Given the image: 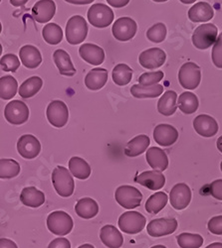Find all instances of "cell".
<instances>
[{
	"label": "cell",
	"instance_id": "obj_1",
	"mask_svg": "<svg viewBox=\"0 0 222 248\" xmlns=\"http://www.w3.org/2000/svg\"><path fill=\"white\" fill-rule=\"evenodd\" d=\"M52 184L56 193L63 198H69L74 193V179L70 171L63 166H57L53 170Z\"/></svg>",
	"mask_w": 222,
	"mask_h": 248
},
{
	"label": "cell",
	"instance_id": "obj_2",
	"mask_svg": "<svg viewBox=\"0 0 222 248\" xmlns=\"http://www.w3.org/2000/svg\"><path fill=\"white\" fill-rule=\"evenodd\" d=\"M88 35V24L80 15L72 16L66 25V39L71 45H78L85 41Z\"/></svg>",
	"mask_w": 222,
	"mask_h": 248
},
{
	"label": "cell",
	"instance_id": "obj_3",
	"mask_svg": "<svg viewBox=\"0 0 222 248\" xmlns=\"http://www.w3.org/2000/svg\"><path fill=\"white\" fill-rule=\"evenodd\" d=\"M46 222L50 232L59 236L69 234L74 226L71 216L63 211H56L51 213L48 216Z\"/></svg>",
	"mask_w": 222,
	"mask_h": 248
},
{
	"label": "cell",
	"instance_id": "obj_4",
	"mask_svg": "<svg viewBox=\"0 0 222 248\" xmlns=\"http://www.w3.org/2000/svg\"><path fill=\"white\" fill-rule=\"evenodd\" d=\"M115 199L117 202L120 206H123L124 209L133 210L140 205L143 200V194L133 186L124 185L116 190Z\"/></svg>",
	"mask_w": 222,
	"mask_h": 248
},
{
	"label": "cell",
	"instance_id": "obj_5",
	"mask_svg": "<svg viewBox=\"0 0 222 248\" xmlns=\"http://www.w3.org/2000/svg\"><path fill=\"white\" fill-rule=\"evenodd\" d=\"M118 224L120 230L123 232L128 234H137L145 229L147 219L140 213L130 211L120 217Z\"/></svg>",
	"mask_w": 222,
	"mask_h": 248
},
{
	"label": "cell",
	"instance_id": "obj_6",
	"mask_svg": "<svg viewBox=\"0 0 222 248\" xmlns=\"http://www.w3.org/2000/svg\"><path fill=\"white\" fill-rule=\"evenodd\" d=\"M217 32V27L212 23L200 25L193 32L192 44L198 50H206L215 43Z\"/></svg>",
	"mask_w": 222,
	"mask_h": 248
},
{
	"label": "cell",
	"instance_id": "obj_7",
	"mask_svg": "<svg viewBox=\"0 0 222 248\" xmlns=\"http://www.w3.org/2000/svg\"><path fill=\"white\" fill-rule=\"evenodd\" d=\"M88 21L96 28H106L110 26L114 20L113 10L106 4H93L87 13Z\"/></svg>",
	"mask_w": 222,
	"mask_h": 248
},
{
	"label": "cell",
	"instance_id": "obj_8",
	"mask_svg": "<svg viewBox=\"0 0 222 248\" xmlns=\"http://www.w3.org/2000/svg\"><path fill=\"white\" fill-rule=\"evenodd\" d=\"M201 80V72L199 66L192 62L181 66L178 72V81L180 86L186 90H195Z\"/></svg>",
	"mask_w": 222,
	"mask_h": 248
},
{
	"label": "cell",
	"instance_id": "obj_9",
	"mask_svg": "<svg viewBox=\"0 0 222 248\" xmlns=\"http://www.w3.org/2000/svg\"><path fill=\"white\" fill-rule=\"evenodd\" d=\"M46 116L54 127H64L69 119V110L66 103L62 100L51 101L46 109Z\"/></svg>",
	"mask_w": 222,
	"mask_h": 248
},
{
	"label": "cell",
	"instance_id": "obj_10",
	"mask_svg": "<svg viewBox=\"0 0 222 248\" xmlns=\"http://www.w3.org/2000/svg\"><path fill=\"white\" fill-rule=\"evenodd\" d=\"M4 117L13 125H21L29 118V108L21 100H12L5 107Z\"/></svg>",
	"mask_w": 222,
	"mask_h": 248
},
{
	"label": "cell",
	"instance_id": "obj_11",
	"mask_svg": "<svg viewBox=\"0 0 222 248\" xmlns=\"http://www.w3.org/2000/svg\"><path fill=\"white\" fill-rule=\"evenodd\" d=\"M137 30V26L135 20L130 17H122L116 20L113 25L112 32L114 37L120 42H127L132 40Z\"/></svg>",
	"mask_w": 222,
	"mask_h": 248
},
{
	"label": "cell",
	"instance_id": "obj_12",
	"mask_svg": "<svg viewBox=\"0 0 222 248\" xmlns=\"http://www.w3.org/2000/svg\"><path fill=\"white\" fill-rule=\"evenodd\" d=\"M177 220L173 217L156 218L149 222L147 232L152 237H161L173 233L177 229Z\"/></svg>",
	"mask_w": 222,
	"mask_h": 248
},
{
	"label": "cell",
	"instance_id": "obj_13",
	"mask_svg": "<svg viewBox=\"0 0 222 248\" xmlns=\"http://www.w3.org/2000/svg\"><path fill=\"white\" fill-rule=\"evenodd\" d=\"M191 201V190L185 183L174 185L170 194V202L173 209L183 211L187 209Z\"/></svg>",
	"mask_w": 222,
	"mask_h": 248
},
{
	"label": "cell",
	"instance_id": "obj_14",
	"mask_svg": "<svg viewBox=\"0 0 222 248\" xmlns=\"http://www.w3.org/2000/svg\"><path fill=\"white\" fill-rule=\"evenodd\" d=\"M17 151L24 159L31 160L39 155L41 151V144L34 135L24 134L17 141Z\"/></svg>",
	"mask_w": 222,
	"mask_h": 248
},
{
	"label": "cell",
	"instance_id": "obj_15",
	"mask_svg": "<svg viewBox=\"0 0 222 248\" xmlns=\"http://www.w3.org/2000/svg\"><path fill=\"white\" fill-rule=\"evenodd\" d=\"M167 55L164 50L159 48H151L149 50L140 53L138 57V62L140 66L145 69L154 70L159 68L166 63Z\"/></svg>",
	"mask_w": 222,
	"mask_h": 248
},
{
	"label": "cell",
	"instance_id": "obj_16",
	"mask_svg": "<svg viewBox=\"0 0 222 248\" xmlns=\"http://www.w3.org/2000/svg\"><path fill=\"white\" fill-rule=\"evenodd\" d=\"M154 139L160 146L169 147L178 139V131L171 124H158L154 129Z\"/></svg>",
	"mask_w": 222,
	"mask_h": 248
},
{
	"label": "cell",
	"instance_id": "obj_17",
	"mask_svg": "<svg viewBox=\"0 0 222 248\" xmlns=\"http://www.w3.org/2000/svg\"><path fill=\"white\" fill-rule=\"evenodd\" d=\"M136 183L144 186L145 188L152 190V191H157L164 187L166 184V177L164 174L159 171H146L135 179Z\"/></svg>",
	"mask_w": 222,
	"mask_h": 248
},
{
	"label": "cell",
	"instance_id": "obj_18",
	"mask_svg": "<svg viewBox=\"0 0 222 248\" xmlns=\"http://www.w3.org/2000/svg\"><path fill=\"white\" fill-rule=\"evenodd\" d=\"M56 13V4L53 0H39L32 8V15L38 23H47Z\"/></svg>",
	"mask_w": 222,
	"mask_h": 248
},
{
	"label": "cell",
	"instance_id": "obj_19",
	"mask_svg": "<svg viewBox=\"0 0 222 248\" xmlns=\"http://www.w3.org/2000/svg\"><path fill=\"white\" fill-rule=\"evenodd\" d=\"M193 127L197 134L203 137H212L218 132L216 120L207 114H200L193 120Z\"/></svg>",
	"mask_w": 222,
	"mask_h": 248
},
{
	"label": "cell",
	"instance_id": "obj_20",
	"mask_svg": "<svg viewBox=\"0 0 222 248\" xmlns=\"http://www.w3.org/2000/svg\"><path fill=\"white\" fill-rule=\"evenodd\" d=\"M79 54L85 62L93 66H100L105 61L104 50L95 44H83L79 49Z\"/></svg>",
	"mask_w": 222,
	"mask_h": 248
},
{
	"label": "cell",
	"instance_id": "obj_21",
	"mask_svg": "<svg viewBox=\"0 0 222 248\" xmlns=\"http://www.w3.org/2000/svg\"><path fill=\"white\" fill-rule=\"evenodd\" d=\"M100 238L108 248H120L124 244L123 234L112 224H107L101 229Z\"/></svg>",
	"mask_w": 222,
	"mask_h": 248
},
{
	"label": "cell",
	"instance_id": "obj_22",
	"mask_svg": "<svg viewBox=\"0 0 222 248\" xmlns=\"http://www.w3.org/2000/svg\"><path fill=\"white\" fill-rule=\"evenodd\" d=\"M148 164L154 171L164 172L169 167V158L166 152L158 147H151L146 153Z\"/></svg>",
	"mask_w": 222,
	"mask_h": 248
},
{
	"label": "cell",
	"instance_id": "obj_23",
	"mask_svg": "<svg viewBox=\"0 0 222 248\" xmlns=\"http://www.w3.org/2000/svg\"><path fill=\"white\" fill-rule=\"evenodd\" d=\"M19 57L27 69H36L42 63L41 53L32 45H25L20 49Z\"/></svg>",
	"mask_w": 222,
	"mask_h": 248
},
{
	"label": "cell",
	"instance_id": "obj_24",
	"mask_svg": "<svg viewBox=\"0 0 222 248\" xmlns=\"http://www.w3.org/2000/svg\"><path fill=\"white\" fill-rule=\"evenodd\" d=\"M53 59L55 65L59 70V73L62 76L73 77L76 74L77 71L72 63L70 55L66 51L62 49L56 50L53 54Z\"/></svg>",
	"mask_w": 222,
	"mask_h": 248
},
{
	"label": "cell",
	"instance_id": "obj_25",
	"mask_svg": "<svg viewBox=\"0 0 222 248\" xmlns=\"http://www.w3.org/2000/svg\"><path fill=\"white\" fill-rule=\"evenodd\" d=\"M108 71L103 68H95L91 70L86 78L85 85L90 91H99L107 84Z\"/></svg>",
	"mask_w": 222,
	"mask_h": 248
},
{
	"label": "cell",
	"instance_id": "obj_26",
	"mask_svg": "<svg viewBox=\"0 0 222 248\" xmlns=\"http://www.w3.org/2000/svg\"><path fill=\"white\" fill-rule=\"evenodd\" d=\"M214 16V10L207 2L195 3L188 10V18L192 22H207Z\"/></svg>",
	"mask_w": 222,
	"mask_h": 248
},
{
	"label": "cell",
	"instance_id": "obj_27",
	"mask_svg": "<svg viewBox=\"0 0 222 248\" xmlns=\"http://www.w3.org/2000/svg\"><path fill=\"white\" fill-rule=\"evenodd\" d=\"M20 201L29 208L37 209L45 202V195L35 187H27L24 188L20 194Z\"/></svg>",
	"mask_w": 222,
	"mask_h": 248
},
{
	"label": "cell",
	"instance_id": "obj_28",
	"mask_svg": "<svg viewBox=\"0 0 222 248\" xmlns=\"http://www.w3.org/2000/svg\"><path fill=\"white\" fill-rule=\"evenodd\" d=\"M75 212L80 217L90 219L98 215L99 204L91 198H83L77 202L75 205Z\"/></svg>",
	"mask_w": 222,
	"mask_h": 248
},
{
	"label": "cell",
	"instance_id": "obj_29",
	"mask_svg": "<svg viewBox=\"0 0 222 248\" xmlns=\"http://www.w3.org/2000/svg\"><path fill=\"white\" fill-rule=\"evenodd\" d=\"M150 143H151V140L149 136L145 134L137 135L128 142L127 147L125 149V154L128 157L139 156L148 149Z\"/></svg>",
	"mask_w": 222,
	"mask_h": 248
},
{
	"label": "cell",
	"instance_id": "obj_30",
	"mask_svg": "<svg viewBox=\"0 0 222 248\" xmlns=\"http://www.w3.org/2000/svg\"><path fill=\"white\" fill-rule=\"evenodd\" d=\"M177 94L173 91H167L157 102V110L165 116H171L177 108Z\"/></svg>",
	"mask_w": 222,
	"mask_h": 248
},
{
	"label": "cell",
	"instance_id": "obj_31",
	"mask_svg": "<svg viewBox=\"0 0 222 248\" xmlns=\"http://www.w3.org/2000/svg\"><path fill=\"white\" fill-rule=\"evenodd\" d=\"M69 171L79 180H87L91 175V167L87 161L76 156L69 161Z\"/></svg>",
	"mask_w": 222,
	"mask_h": 248
},
{
	"label": "cell",
	"instance_id": "obj_32",
	"mask_svg": "<svg viewBox=\"0 0 222 248\" xmlns=\"http://www.w3.org/2000/svg\"><path fill=\"white\" fill-rule=\"evenodd\" d=\"M176 105L185 114H192L198 109L199 101L194 93L186 92L177 97Z\"/></svg>",
	"mask_w": 222,
	"mask_h": 248
},
{
	"label": "cell",
	"instance_id": "obj_33",
	"mask_svg": "<svg viewBox=\"0 0 222 248\" xmlns=\"http://www.w3.org/2000/svg\"><path fill=\"white\" fill-rule=\"evenodd\" d=\"M43 80L39 77H31L27 78L18 89L19 95L23 98H30L37 94L42 89Z\"/></svg>",
	"mask_w": 222,
	"mask_h": 248
},
{
	"label": "cell",
	"instance_id": "obj_34",
	"mask_svg": "<svg viewBox=\"0 0 222 248\" xmlns=\"http://www.w3.org/2000/svg\"><path fill=\"white\" fill-rule=\"evenodd\" d=\"M163 93L164 87L158 84L152 87L134 85L131 88V93L136 98H154L163 94Z\"/></svg>",
	"mask_w": 222,
	"mask_h": 248
},
{
	"label": "cell",
	"instance_id": "obj_35",
	"mask_svg": "<svg viewBox=\"0 0 222 248\" xmlns=\"http://www.w3.org/2000/svg\"><path fill=\"white\" fill-rule=\"evenodd\" d=\"M18 92V82L12 76L0 78V98L8 100L13 98Z\"/></svg>",
	"mask_w": 222,
	"mask_h": 248
},
{
	"label": "cell",
	"instance_id": "obj_36",
	"mask_svg": "<svg viewBox=\"0 0 222 248\" xmlns=\"http://www.w3.org/2000/svg\"><path fill=\"white\" fill-rule=\"evenodd\" d=\"M169 197L164 192H157L152 195L146 202V211L149 214L156 215L167 205Z\"/></svg>",
	"mask_w": 222,
	"mask_h": 248
},
{
	"label": "cell",
	"instance_id": "obj_37",
	"mask_svg": "<svg viewBox=\"0 0 222 248\" xmlns=\"http://www.w3.org/2000/svg\"><path fill=\"white\" fill-rule=\"evenodd\" d=\"M133 70L126 64L117 65L112 73V78L116 85L123 87L130 84L133 78Z\"/></svg>",
	"mask_w": 222,
	"mask_h": 248
},
{
	"label": "cell",
	"instance_id": "obj_38",
	"mask_svg": "<svg viewBox=\"0 0 222 248\" xmlns=\"http://www.w3.org/2000/svg\"><path fill=\"white\" fill-rule=\"evenodd\" d=\"M45 42L50 45H58L63 39L62 28L56 23H48L42 30Z\"/></svg>",
	"mask_w": 222,
	"mask_h": 248
},
{
	"label": "cell",
	"instance_id": "obj_39",
	"mask_svg": "<svg viewBox=\"0 0 222 248\" xmlns=\"http://www.w3.org/2000/svg\"><path fill=\"white\" fill-rule=\"evenodd\" d=\"M20 165L13 159H0V179H12L19 175Z\"/></svg>",
	"mask_w": 222,
	"mask_h": 248
},
{
	"label": "cell",
	"instance_id": "obj_40",
	"mask_svg": "<svg viewBox=\"0 0 222 248\" xmlns=\"http://www.w3.org/2000/svg\"><path fill=\"white\" fill-rule=\"evenodd\" d=\"M180 248H200L204 245V237L200 234L185 232L176 236Z\"/></svg>",
	"mask_w": 222,
	"mask_h": 248
},
{
	"label": "cell",
	"instance_id": "obj_41",
	"mask_svg": "<svg viewBox=\"0 0 222 248\" xmlns=\"http://www.w3.org/2000/svg\"><path fill=\"white\" fill-rule=\"evenodd\" d=\"M167 37V27L164 23H156L147 31V38L153 43H161Z\"/></svg>",
	"mask_w": 222,
	"mask_h": 248
},
{
	"label": "cell",
	"instance_id": "obj_42",
	"mask_svg": "<svg viewBox=\"0 0 222 248\" xmlns=\"http://www.w3.org/2000/svg\"><path fill=\"white\" fill-rule=\"evenodd\" d=\"M0 67L7 73H15L20 67V61L14 54H6L0 59Z\"/></svg>",
	"mask_w": 222,
	"mask_h": 248
},
{
	"label": "cell",
	"instance_id": "obj_43",
	"mask_svg": "<svg viewBox=\"0 0 222 248\" xmlns=\"http://www.w3.org/2000/svg\"><path fill=\"white\" fill-rule=\"evenodd\" d=\"M164 77H165V74L161 71L144 73L138 78V82H139L138 85L145 86V87H152V86L157 85L158 81L163 79Z\"/></svg>",
	"mask_w": 222,
	"mask_h": 248
},
{
	"label": "cell",
	"instance_id": "obj_44",
	"mask_svg": "<svg viewBox=\"0 0 222 248\" xmlns=\"http://www.w3.org/2000/svg\"><path fill=\"white\" fill-rule=\"evenodd\" d=\"M212 62L216 68L222 69V33L217 37L212 49Z\"/></svg>",
	"mask_w": 222,
	"mask_h": 248
},
{
	"label": "cell",
	"instance_id": "obj_45",
	"mask_svg": "<svg viewBox=\"0 0 222 248\" xmlns=\"http://www.w3.org/2000/svg\"><path fill=\"white\" fill-rule=\"evenodd\" d=\"M207 229L213 234L222 235V216H217L209 219Z\"/></svg>",
	"mask_w": 222,
	"mask_h": 248
},
{
	"label": "cell",
	"instance_id": "obj_46",
	"mask_svg": "<svg viewBox=\"0 0 222 248\" xmlns=\"http://www.w3.org/2000/svg\"><path fill=\"white\" fill-rule=\"evenodd\" d=\"M210 195L219 201H222V180H215L209 186Z\"/></svg>",
	"mask_w": 222,
	"mask_h": 248
},
{
	"label": "cell",
	"instance_id": "obj_47",
	"mask_svg": "<svg viewBox=\"0 0 222 248\" xmlns=\"http://www.w3.org/2000/svg\"><path fill=\"white\" fill-rule=\"evenodd\" d=\"M48 248H71L70 241L65 237H59L50 242Z\"/></svg>",
	"mask_w": 222,
	"mask_h": 248
},
{
	"label": "cell",
	"instance_id": "obj_48",
	"mask_svg": "<svg viewBox=\"0 0 222 248\" xmlns=\"http://www.w3.org/2000/svg\"><path fill=\"white\" fill-rule=\"evenodd\" d=\"M130 1H131V0H107V2L115 8L125 7L129 4Z\"/></svg>",
	"mask_w": 222,
	"mask_h": 248
},
{
	"label": "cell",
	"instance_id": "obj_49",
	"mask_svg": "<svg viewBox=\"0 0 222 248\" xmlns=\"http://www.w3.org/2000/svg\"><path fill=\"white\" fill-rule=\"evenodd\" d=\"M0 248H18V246L11 239L0 238Z\"/></svg>",
	"mask_w": 222,
	"mask_h": 248
},
{
	"label": "cell",
	"instance_id": "obj_50",
	"mask_svg": "<svg viewBox=\"0 0 222 248\" xmlns=\"http://www.w3.org/2000/svg\"><path fill=\"white\" fill-rule=\"evenodd\" d=\"M65 1L71 4H76V5H86L94 2L95 0H65Z\"/></svg>",
	"mask_w": 222,
	"mask_h": 248
},
{
	"label": "cell",
	"instance_id": "obj_51",
	"mask_svg": "<svg viewBox=\"0 0 222 248\" xmlns=\"http://www.w3.org/2000/svg\"><path fill=\"white\" fill-rule=\"evenodd\" d=\"M28 2V0H10V3L15 7H20Z\"/></svg>",
	"mask_w": 222,
	"mask_h": 248
},
{
	"label": "cell",
	"instance_id": "obj_52",
	"mask_svg": "<svg viewBox=\"0 0 222 248\" xmlns=\"http://www.w3.org/2000/svg\"><path fill=\"white\" fill-rule=\"evenodd\" d=\"M205 248H222V243L220 242H214L209 244L208 246H206Z\"/></svg>",
	"mask_w": 222,
	"mask_h": 248
},
{
	"label": "cell",
	"instance_id": "obj_53",
	"mask_svg": "<svg viewBox=\"0 0 222 248\" xmlns=\"http://www.w3.org/2000/svg\"><path fill=\"white\" fill-rule=\"evenodd\" d=\"M216 146H217V149L222 153V136H220V137L217 139Z\"/></svg>",
	"mask_w": 222,
	"mask_h": 248
},
{
	"label": "cell",
	"instance_id": "obj_54",
	"mask_svg": "<svg viewBox=\"0 0 222 248\" xmlns=\"http://www.w3.org/2000/svg\"><path fill=\"white\" fill-rule=\"evenodd\" d=\"M180 2H183L184 4H191L193 2H195L196 0H179Z\"/></svg>",
	"mask_w": 222,
	"mask_h": 248
},
{
	"label": "cell",
	"instance_id": "obj_55",
	"mask_svg": "<svg viewBox=\"0 0 222 248\" xmlns=\"http://www.w3.org/2000/svg\"><path fill=\"white\" fill-rule=\"evenodd\" d=\"M78 248H95L92 244H89V243H86V244H83V245H81V246H79Z\"/></svg>",
	"mask_w": 222,
	"mask_h": 248
},
{
	"label": "cell",
	"instance_id": "obj_56",
	"mask_svg": "<svg viewBox=\"0 0 222 248\" xmlns=\"http://www.w3.org/2000/svg\"><path fill=\"white\" fill-rule=\"evenodd\" d=\"M151 248H167V247L164 246V245H154V246H153Z\"/></svg>",
	"mask_w": 222,
	"mask_h": 248
},
{
	"label": "cell",
	"instance_id": "obj_57",
	"mask_svg": "<svg viewBox=\"0 0 222 248\" xmlns=\"http://www.w3.org/2000/svg\"><path fill=\"white\" fill-rule=\"evenodd\" d=\"M153 1H154V2H166V1H168V0H153Z\"/></svg>",
	"mask_w": 222,
	"mask_h": 248
},
{
	"label": "cell",
	"instance_id": "obj_58",
	"mask_svg": "<svg viewBox=\"0 0 222 248\" xmlns=\"http://www.w3.org/2000/svg\"><path fill=\"white\" fill-rule=\"evenodd\" d=\"M2 51H3V49H2V46H1V44H0V56H1V54H2Z\"/></svg>",
	"mask_w": 222,
	"mask_h": 248
},
{
	"label": "cell",
	"instance_id": "obj_59",
	"mask_svg": "<svg viewBox=\"0 0 222 248\" xmlns=\"http://www.w3.org/2000/svg\"><path fill=\"white\" fill-rule=\"evenodd\" d=\"M2 31V25H1V22H0V33H1Z\"/></svg>",
	"mask_w": 222,
	"mask_h": 248
},
{
	"label": "cell",
	"instance_id": "obj_60",
	"mask_svg": "<svg viewBox=\"0 0 222 248\" xmlns=\"http://www.w3.org/2000/svg\"><path fill=\"white\" fill-rule=\"evenodd\" d=\"M220 168H221V172H222V162H221V164H220Z\"/></svg>",
	"mask_w": 222,
	"mask_h": 248
},
{
	"label": "cell",
	"instance_id": "obj_61",
	"mask_svg": "<svg viewBox=\"0 0 222 248\" xmlns=\"http://www.w3.org/2000/svg\"><path fill=\"white\" fill-rule=\"evenodd\" d=\"M0 2H1V0H0Z\"/></svg>",
	"mask_w": 222,
	"mask_h": 248
}]
</instances>
